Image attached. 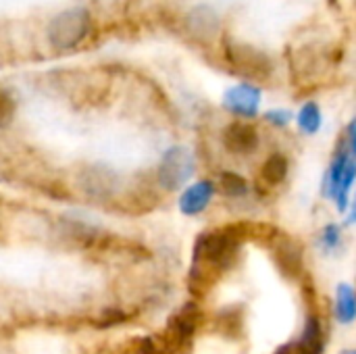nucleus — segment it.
I'll return each instance as SVG.
<instances>
[{"label":"nucleus","instance_id":"8","mask_svg":"<svg viewBox=\"0 0 356 354\" xmlns=\"http://www.w3.org/2000/svg\"><path fill=\"white\" fill-rule=\"evenodd\" d=\"M223 106L244 119H252L259 113L261 106V88L252 83H238L232 86L223 94Z\"/></svg>","mask_w":356,"mask_h":354},{"label":"nucleus","instance_id":"4","mask_svg":"<svg viewBox=\"0 0 356 354\" xmlns=\"http://www.w3.org/2000/svg\"><path fill=\"white\" fill-rule=\"evenodd\" d=\"M225 56H227L229 65L236 69V73H240L248 79L263 81L273 71V63H271L269 54L252 44H246V42H227Z\"/></svg>","mask_w":356,"mask_h":354},{"label":"nucleus","instance_id":"19","mask_svg":"<svg viewBox=\"0 0 356 354\" xmlns=\"http://www.w3.org/2000/svg\"><path fill=\"white\" fill-rule=\"evenodd\" d=\"M265 121L271 123V125H275V127H286L292 121V113L286 111V108H273V111H267L265 113Z\"/></svg>","mask_w":356,"mask_h":354},{"label":"nucleus","instance_id":"20","mask_svg":"<svg viewBox=\"0 0 356 354\" xmlns=\"http://www.w3.org/2000/svg\"><path fill=\"white\" fill-rule=\"evenodd\" d=\"M275 354H292V344H288V346H282L280 351Z\"/></svg>","mask_w":356,"mask_h":354},{"label":"nucleus","instance_id":"7","mask_svg":"<svg viewBox=\"0 0 356 354\" xmlns=\"http://www.w3.org/2000/svg\"><path fill=\"white\" fill-rule=\"evenodd\" d=\"M186 31L192 40L211 44L221 33V17L209 4H198L186 15Z\"/></svg>","mask_w":356,"mask_h":354},{"label":"nucleus","instance_id":"11","mask_svg":"<svg viewBox=\"0 0 356 354\" xmlns=\"http://www.w3.org/2000/svg\"><path fill=\"white\" fill-rule=\"evenodd\" d=\"M213 196H215V184L211 179H200L184 190V194L179 196V211L188 217L200 215L209 209Z\"/></svg>","mask_w":356,"mask_h":354},{"label":"nucleus","instance_id":"9","mask_svg":"<svg viewBox=\"0 0 356 354\" xmlns=\"http://www.w3.org/2000/svg\"><path fill=\"white\" fill-rule=\"evenodd\" d=\"M223 146L232 154H252L259 148V131L246 121H234L223 129Z\"/></svg>","mask_w":356,"mask_h":354},{"label":"nucleus","instance_id":"21","mask_svg":"<svg viewBox=\"0 0 356 354\" xmlns=\"http://www.w3.org/2000/svg\"><path fill=\"white\" fill-rule=\"evenodd\" d=\"M342 354H355L353 351H346V353H342Z\"/></svg>","mask_w":356,"mask_h":354},{"label":"nucleus","instance_id":"15","mask_svg":"<svg viewBox=\"0 0 356 354\" xmlns=\"http://www.w3.org/2000/svg\"><path fill=\"white\" fill-rule=\"evenodd\" d=\"M296 123H298V127H300L302 134L315 136V134L321 129V125H323V117H321L319 104H317V102H307V104L300 108V113H298V117H296Z\"/></svg>","mask_w":356,"mask_h":354},{"label":"nucleus","instance_id":"6","mask_svg":"<svg viewBox=\"0 0 356 354\" xmlns=\"http://www.w3.org/2000/svg\"><path fill=\"white\" fill-rule=\"evenodd\" d=\"M77 184L86 196L94 200H108L119 188V175L104 165H92L79 173Z\"/></svg>","mask_w":356,"mask_h":354},{"label":"nucleus","instance_id":"18","mask_svg":"<svg viewBox=\"0 0 356 354\" xmlns=\"http://www.w3.org/2000/svg\"><path fill=\"white\" fill-rule=\"evenodd\" d=\"M321 244L327 250H336L342 244V230H340V225H336V223L325 225L323 232H321Z\"/></svg>","mask_w":356,"mask_h":354},{"label":"nucleus","instance_id":"1","mask_svg":"<svg viewBox=\"0 0 356 354\" xmlns=\"http://www.w3.org/2000/svg\"><path fill=\"white\" fill-rule=\"evenodd\" d=\"M244 225H229L198 236L194 244V263L190 269V286L207 290L223 271H227L240 252Z\"/></svg>","mask_w":356,"mask_h":354},{"label":"nucleus","instance_id":"13","mask_svg":"<svg viewBox=\"0 0 356 354\" xmlns=\"http://www.w3.org/2000/svg\"><path fill=\"white\" fill-rule=\"evenodd\" d=\"M356 317L355 290L350 284H340L336 288V319L342 325H350Z\"/></svg>","mask_w":356,"mask_h":354},{"label":"nucleus","instance_id":"12","mask_svg":"<svg viewBox=\"0 0 356 354\" xmlns=\"http://www.w3.org/2000/svg\"><path fill=\"white\" fill-rule=\"evenodd\" d=\"M325 340H323V325L317 315H309L302 336L292 344V354H323Z\"/></svg>","mask_w":356,"mask_h":354},{"label":"nucleus","instance_id":"2","mask_svg":"<svg viewBox=\"0 0 356 354\" xmlns=\"http://www.w3.org/2000/svg\"><path fill=\"white\" fill-rule=\"evenodd\" d=\"M353 154H355V123H350L346 127V134H344L342 142L338 144L336 156L330 165V171H327V177L323 184L325 196L334 198L340 213H344L348 209V196H350V190L355 184L356 165Z\"/></svg>","mask_w":356,"mask_h":354},{"label":"nucleus","instance_id":"5","mask_svg":"<svg viewBox=\"0 0 356 354\" xmlns=\"http://www.w3.org/2000/svg\"><path fill=\"white\" fill-rule=\"evenodd\" d=\"M194 169L196 161L192 150L186 146H173L163 154L156 167V179L165 190H179L190 182Z\"/></svg>","mask_w":356,"mask_h":354},{"label":"nucleus","instance_id":"3","mask_svg":"<svg viewBox=\"0 0 356 354\" xmlns=\"http://www.w3.org/2000/svg\"><path fill=\"white\" fill-rule=\"evenodd\" d=\"M92 19L90 13L81 6L67 8L52 17L48 23V42L54 50H71L77 48L90 31Z\"/></svg>","mask_w":356,"mask_h":354},{"label":"nucleus","instance_id":"16","mask_svg":"<svg viewBox=\"0 0 356 354\" xmlns=\"http://www.w3.org/2000/svg\"><path fill=\"white\" fill-rule=\"evenodd\" d=\"M219 186H221V192L229 198H240L248 192V182L234 173V171H225L221 173V179H219Z\"/></svg>","mask_w":356,"mask_h":354},{"label":"nucleus","instance_id":"10","mask_svg":"<svg viewBox=\"0 0 356 354\" xmlns=\"http://www.w3.org/2000/svg\"><path fill=\"white\" fill-rule=\"evenodd\" d=\"M273 257H275L280 271L286 277L296 280L302 273V248L296 240L286 238V236L277 238L273 244Z\"/></svg>","mask_w":356,"mask_h":354},{"label":"nucleus","instance_id":"14","mask_svg":"<svg viewBox=\"0 0 356 354\" xmlns=\"http://www.w3.org/2000/svg\"><path fill=\"white\" fill-rule=\"evenodd\" d=\"M288 171H290L288 159L284 154L275 152V154L267 156V161L263 163V167H261V179L267 186H280L282 182H286Z\"/></svg>","mask_w":356,"mask_h":354},{"label":"nucleus","instance_id":"17","mask_svg":"<svg viewBox=\"0 0 356 354\" xmlns=\"http://www.w3.org/2000/svg\"><path fill=\"white\" fill-rule=\"evenodd\" d=\"M17 115V98L10 90L0 88V129L8 127Z\"/></svg>","mask_w":356,"mask_h":354}]
</instances>
